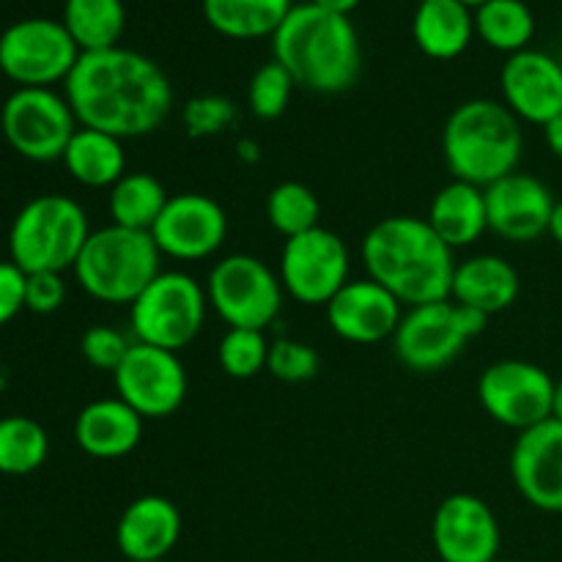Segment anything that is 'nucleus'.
I'll list each match as a JSON object with an SVG mask.
<instances>
[{"mask_svg": "<svg viewBox=\"0 0 562 562\" xmlns=\"http://www.w3.org/2000/svg\"><path fill=\"white\" fill-rule=\"evenodd\" d=\"M519 291L521 280L514 263L494 252H481L456 267L450 300L492 318L494 313L508 311L519 300Z\"/></svg>", "mask_w": 562, "mask_h": 562, "instance_id": "23", "label": "nucleus"}, {"mask_svg": "<svg viewBox=\"0 0 562 562\" xmlns=\"http://www.w3.org/2000/svg\"><path fill=\"white\" fill-rule=\"evenodd\" d=\"M49 437L25 415L0 417V475H31L47 461Z\"/></svg>", "mask_w": 562, "mask_h": 562, "instance_id": "31", "label": "nucleus"}, {"mask_svg": "<svg viewBox=\"0 0 562 562\" xmlns=\"http://www.w3.org/2000/svg\"><path fill=\"white\" fill-rule=\"evenodd\" d=\"M516 492L543 514H562V423L549 417L516 437L510 450Z\"/></svg>", "mask_w": 562, "mask_h": 562, "instance_id": "17", "label": "nucleus"}, {"mask_svg": "<svg viewBox=\"0 0 562 562\" xmlns=\"http://www.w3.org/2000/svg\"><path fill=\"white\" fill-rule=\"evenodd\" d=\"M181 510L162 494L132 499L115 525V547L126 562H157L179 547Z\"/></svg>", "mask_w": 562, "mask_h": 562, "instance_id": "21", "label": "nucleus"}, {"mask_svg": "<svg viewBox=\"0 0 562 562\" xmlns=\"http://www.w3.org/2000/svg\"><path fill=\"white\" fill-rule=\"evenodd\" d=\"M115 393L143 420H165L176 415L187 398V371L176 351L148 344H132L130 355L113 373Z\"/></svg>", "mask_w": 562, "mask_h": 562, "instance_id": "14", "label": "nucleus"}, {"mask_svg": "<svg viewBox=\"0 0 562 562\" xmlns=\"http://www.w3.org/2000/svg\"><path fill=\"white\" fill-rule=\"evenodd\" d=\"M170 195L165 192L162 181L146 170H126L108 195V209L113 225L132 231H148L157 225L159 214L168 206Z\"/></svg>", "mask_w": 562, "mask_h": 562, "instance_id": "28", "label": "nucleus"}, {"mask_svg": "<svg viewBox=\"0 0 562 562\" xmlns=\"http://www.w3.org/2000/svg\"><path fill=\"white\" fill-rule=\"evenodd\" d=\"M543 140H547L549 151L558 159H562V113L543 126Z\"/></svg>", "mask_w": 562, "mask_h": 562, "instance_id": "40", "label": "nucleus"}, {"mask_svg": "<svg viewBox=\"0 0 562 562\" xmlns=\"http://www.w3.org/2000/svg\"><path fill=\"white\" fill-rule=\"evenodd\" d=\"M547 236H552V239L558 241V245L562 247V201L554 203L552 217H549V231H547Z\"/></svg>", "mask_w": 562, "mask_h": 562, "instance_id": "43", "label": "nucleus"}, {"mask_svg": "<svg viewBox=\"0 0 562 562\" xmlns=\"http://www.w3.org/2000/svg\"><path fill=\"white\" fill-rule=\"evenodd\" d=\"M426 217L395 214L379 220L362 236L360 256L368 278L390 291L401 305L450 300L459 261Z\"/></svg>", "mask_w": 562, "mask_h": 562, "instance_id": "2", "label": "nucleus"}, {"mask_svg": "<svg viewBox=\"0 0 562 562\" xmlns=\"http://www.w3.org/2000/svg\"><path fill=\"white\" fill-rule=\"evenodd\" d=\"M66 102L88 130L119 140L146 137L168 121L173 86L157 60L137 49L110 47L82 53L64 82Z\"/></svg>", "mask_w": 562, "mask_h": 562, "instance_id": "1", "label": "nucleus"}, {"mask_svg": "<svg viewBox=\"0 0 562 562\" xmlns=\"http://www.w3.org/2000/svg\"><path fill=\"white\" fill-rule=\"evenodd\" d=\"M475 36L497 53L516 55L530 49L536 14L525 0H486L475 9Z\"/></svg>", "mask_w": 562, "mask_h": 562, "instance_id": "30", "label": "nucleus"}, {"mask_svg": "<svg viewBox=\"0 0 562 562\" xmlns=\"http://www.w3.org/2000/svg\"><path fill=\"white\" fill-rule=\"evenodd\" d=\"M461 3H464V5H470V9L475 11L477 5H483V3H486V0H461Z\"/></svg>", "mask_w": 562, "mask_h": 562, "instance_id": "45", "label": "nucleus"}, {"mask_svg": "<svg viewBox=\"0 0 562 562\" xmlns=\"http://www.w3.org/2000/svg\"><path fill=\"white\" fill-rule=\"evenodd\" d=\"M91 236L88 214L75 198L47 192L16 212L9 231V261L25 274L75 269Z\"/></svg>", "mask_w": 562, "mask_h": 562, "instance_id": "6", "label": "nucleus"}, {"mask_svg": "<svg viewBox=\"0 0 562 562\" xmlns=\"http://www.w3.org/2000/svg\"><path fill=\"white\" fill-rule=\"evenodd\" d=\"M324 307L333 333L357 346L393 340L404 318V305L371 278L349 280Z\"/></svg>", "mask_w": 562, "mask_h": 562, "instance_id": "20", "label": "nucleus"}, {"mask_svg": "<svg viewBox=\"0 0 562 562\" xmlns=\"http://www.w3.org/2000/svg\"><path fill=\"white\" fill-rule=\"evenodd\" d=\"M25 278L14 261H0V327L25 311Z\"/></svg>", "mask_w": 562, "mask_h": 562, "instance_id": "39", "label": "nucleus"}, {"mask_svg": "<svg viewBox=\"0 0 562 562\" xmlns=\"http://www.w3.org/2000/svg\"><path fill=\"white\" fill-rule=\"evenodd\" d=\"M132 344L135 340H130V335L121 333V329L110 327V324H93V327L82 333L80 355L97 371L115 373L121 362H124V357L130 355Z\"/></svg>", "mask_w": 562, "mask_h": 562, "instance_id": "37", "label": "nucleus"}, {"mask_svg": "<svg viewBox=\"0 0 562 562\" xmlns=\"http://www.w3.org/2000/svg\"><path fill=\"white\" fill-rule=\"evenodd\" d=\"M415 3H417V5H420V3H428V0H415Z\"/></svg>", "mask_w": 562, "mask_h": 562, "instance_id": "47", "label": "nucleus"}, {"mask_svg": "<svg viewBox=\"0 0 562 562\" xmlns=\"http://www.w3.org/2000/svg\"><path fill=\"white\" fill-rule=\"evenodd\" d=\"M503 104L527 124L547 126L562 113V64L541 49L508 55L499 71Z\"/></svg>", "mask_w": 562, "mask_h": 562, "instance_id": "19", "label": "nucleus"}, {"mask_svg": "<svg viewBox=\"0 0 562 562\" xmlns=\"http://www.w3.org/2000/svg\"><path fill=\"white\" fill-rule=\"evenodd\" d=\"M488 316L453 300L409 307L393 335V351L404 368L434 373L448 368L472 338L486 329Z\"/></svg>", "mask_w": 562, "mask_h": 562, "instance_id": "8", "label": "nucleus"}, {"mask_svg": "<svg viewBox=\"0 0 562 562\" xmlns=\"http://www.w3.org/2000/svg\"><path fill=\"white\" fill-rule=\"evenodd\" d=\"M554 379L527 360L492 362L477 379V401L494 423L527 431L552 417Z\"/></svg>", "mask_w": 562, "mask_h": 562, "instance_id": "13", "label": "nucleus"}, {"mask_svg": "<svg viewBox=\"0 0 562 562\" xmlns=\"http://www.w3.org/2000/svg\"><path fill=\"white\" fill-rule=\"evenodd\" d=\"M206 285L181 269L159 272L130 305L132 340L179 355L206 324Z\"/></svg>", "mask_w": 562, "mask_h": 562, "instance_id": "7", "label": "nucleus"}, {"mask_svg": "<svg viewBox=\"0 0 562 562\" xmlns=\"http://www.w3.org/2000/svg\"><path fill=\"white\" fill-rule=\"evenodd\" d=\"M267 220L283 239L318 228L322 203L302 181H280L267 195Z\"/></svg>", "mask_w": 562, "mask_h": 562, "instance_id": "32", "label": "nucleus"}, {"mask_svg": "<svg viewBox=\"0 0 562 562\" xmlns=\"http://www.w3.org/2000/svg\"><path fill=\"white\" fill-rule=\"evenodd\" d=\"M66 302V280L60 272H33L25 278V311L49 316Z\"/></svg>", "mask_w": 562, "mask_h": 562, "instance_id": "38", "label": "nucleus"}, {"mask_svg": "<svg viewBox=\"0 0 562 562\" xmlns=\"http://www.w3.org/2000/svg\"><path fill=\"white\" fill-rule=\"evenodd\" d=\"M552 417L562 423V376L554 379V398H552Z\"/></svg>", "mask_w": 562, "mask_h": 562, "instance_id": "44", "label": "nucleus"}, {"mask_svg": "<svg viewBox=\"0 0 562 562\" xmlns=\"http://www.w3.org/2000/svg\"><path fill=\"white\" fill-rule=\"evenodd\" d=\"M294 9V0H203V20L234 42L272 38Z\"/></svg>", "mask_w": 562, "mask_h": 562, "instance_id": "27", "label": "nucleus"}, {"mask_svg": "<svg viewBox=\"0 0 562 562\" xmlns=\"http://www.w3.org/2000/svg\"><path fill=\"white\" fill-rule=\"evenodd\" d=\"M426 220L450 250L475 245L488 231L486 192L483 187L453 179L434 195Z\"/></svg>", "mask_w": 562, "mask_h": 562, "instance_id": "25", "label": "nucleus"}, {"mask_svg": "<svg viewBox=\"0 0 562 562\" xmlns=\"http://www.w3.org/2000/svg\"><path fill=\"white\" fill-rule=\"evenodd\" d=\"M294 88V77L278 60H267L252 71L250 86H247V108L261 121L280 119L289 110Z\"/></svg>", "mask_w": 562, "mask_h": 562, "instance_id": "33", "label": "nucleus"}, {"mask_svg": "<svg viewBox=\"0 0 562 562\" xmlns=\"http://www.w3.org/2000/svg\"><path fill=\"white\" fill-rule=\"evenodd\" d=\"M143 420L126 401L99 398L82 406L75 420V442L91 459H124L140 445Z\"/></svg>", "mask_w": 562, "mask_h": 562, "instance_id": "22", "label": "nucleus"}, {"mask_svg": "<svg viewBox=\"0 0 562 562\" xmlns=\"http://www.w3.org/2000/svg\"><path fill=\"white\" fill-rule=\"evenodd\" d=\"M236 157H239L245 165L261 162V146H258L252 137H241V140L236 143Z\"/></svg>", "mask_w": 562, "mask_h": 562, "instance_id": "41", "label": "nucleus"}, {"mask_svg": "<svg viewBox=\"0 0 562 562\" xmlns=\"http://www.w3.org/2000/svg\"><path fill=\"white\" fill-rule=\"evenodd\" d=\"M157 562H168V560H157Z\"/></svg>", "mask_w": 562, "mask_h": 562, "instance_id": "48", "label": "nucleus"}, {"mask_svg": "<svg viewBox=\"0 0 562 562\" xmlns=\"http://www.w3.org/2000/svg\"><path fill=\"white\" fill-rule=\"evenodd\" d=\"M525 151L521 121L497 99H470L448 115L442 154L450 176L486 190L519 170Z\"/></svg>", "mask_w": 562, "mask_h": 562, "instance_id": "4", "label": "nucleus"}, {"mask_svg": "<svg viewBox=\"0 0 562 562\" xmlns=\"http://www.w3.org/2000/svg\"><path fill=\"white\" fill-rule=\"evenodd\" d=\"M80 130L75 110L53 88H16L0 108L5 143L31 162H58Z\"/></svg>", "mask_w": 562, "mask_h": 562, "instance_id": "11", "label": "nucleus"}, {"mask_svg": "<svg viewBox=\"0 0 562 562\" xmlns=\"http://www.w3.org/2000/svg\"><path fill=\"white\" fill-rule=\"evenodd\" d=\"M434 552L442 562H494L499 558V521L486 499L459 492L439 503L431 521Z\"/></svg>", "mask_w": 562, "mask_h": 562, "instance_id": "16", "label": "nucleus"}, {"mask_svg": "<svg viewBox=\"0 0 562 562\" xmlns=\"http://www.w3.org/2000/svg\"><path fill=\"white\" fill-rule=\"evenodd\" d=\"M311 3L318 5V9H324V11H333V14L351 16V11H355L362 0H311Z\"/></svg>", "mask_w": 562, "mask_h": 562, "instance_id": "42", "label": "nucleus"}, {"mask_svg": "<svg viewBox=\"0 0 562 562\" xmlns=\"http://www.w3.org/2000/svg\"><path fill=\"white\" fill-rule=\"evenodd\" d=\"M412 38L417 49L434 60H453L467 53L475 38V11L461 0H428L412 16Z\"/></svg>", "mask_w": 562, "mask_h": 562, "instance_id": "24", "label": "nucleus"}, {"mask_svg": "<svg viewBox=\"0 0 562 562\" xmlns=\"http://www.w3.org/2000/svg\"><path fill=\"white\" fill-rule=\"evenodd\" d=\"M162 258L190 263L212 258L228 239V214L214 198L203 192L170 195L168 206L151 228Z\"/></svg>", "mask_w": 562, "mask_h": 562, "instance_id": "15", "label": "nucleus"}, {"mask_svg": "<svg viewBox=\"0 0 562 562\" xmlns=\"http://www.w3.org/2000/svg\"><path fill=\"white\" fill-rule=\"evenodd\" d=\"M64 168L88 190H110L126 173L124 140L108 132L80 126L64 151Z\"/></svg>", "mask_w": 562, "mask_h": 562, "instance_id": "26", "label": "nucleus"}, {"mask_svg": "<svg viewBox=\"0 0 562 562\" xmlns=\"http://www.w3.org/2000/svg\"><path fill=\"white\" fill-rule=\"evenodd\" d=\"M80 55L64 22L49 16L16 20L0 33V71L16 88H53L66 82Z\"/></svg>", "mask_w": 562, "mask_h": 562, "instance_id": "10", "label": "nucleus"}, {"mask_svg": "<svg viewBox=\"0 0 562 562\" xmlns=\"http://www.w3.org/2000/svg\"><path fill=\"white\" fill-rule=\"evenodd\" d=\"M217 360L231 379L245 382V379L258 376L261 371H267V335L261 329H228L223 335V340H220Z\"/></svg>", "mask_w": 562, "mask_h": 562, "instance_id": "34", "label": "nucleus"}, {"mask_svg": "<svg viewBox=\"0 0 562 562\" xmlns=\"http://www.w3.org/2000/svg\"><path fill=\"white\" fill-rule=\"evenodd\" d=\"M494 562H521V560H508V558H497Z\"/></svg>", "mask_w": 562, "mask_h": 562, "instance_id": "46", "label": "nucleus"}, {"mask_svg": "<svg viewBox=\"0 0 562 562\" xmlns=\"http://www.w3.org/2000/svg\"><path fill=\"white\" fill-rule=\"evenodd\" d=\"M351 256L346 241L329 228H313L285 239L280 252V283L302 305H327L349 283Z\"/></svg>", "mask_w": 562, "mask_h": 562, "instance_id": "12", "label": "nucleus"}, {"mask_svg": "<svg viewBox=\"0 0 562 562\" xmlns=\"http://www.w3.org/2000/svg\"><path fill=\"white\" fill-rule=\"evenodd\" d=\"M60 22L80 53L119 47L126 31L124 0H64Z\"/></svg>", "mask_w": 562, "mask_h": 562, "instance_id": "29", "label": "nucleus"}, {"mask_svg": "<svg viewBox=\"0 0 562 562\" xmlns=\"http://www.w3.org/2000/svg\"><path fill=\"white\" fill-rule=\"evenodd\" d=\"M283 283L269 263L250 252L220 258L206 280L209 307L228 329H267L283 307Z\"/></svg>", "mask_w": 562, "mask_h": 562, "instance_id": "9", "label": "nucleus"}, {"mask_svg": "<svg viewBox=\"0 0 562 562\" xmlns=\"http://www.w3.org/2000/svg\"><path fill=\"white\" fill-rule=\"evenodd\" d=\"M488 231L510 245H530L547 236L554 195L538 176L514 170L486 190Z\"/></svg>", "mask_w": 562, "mask_h": 562, "instance_id": "18", "label": "nucleus"}, {"mask_svg": "<svg viewBox=\"0 0 562 562\" xmlns=\"http://www.w3.org/2000/svg\"><path fill=\"white\" fill-rule=\"evenodd\" d=\"M272 60L294 77L296 86L322 97H335L360 80V36L351 16L333 14L307 0L294 5L274 31Z\"/></svg>", "mask_w": 562, "mask_h": 562, "instance_id": "3", "label": "nucleus"}, {"mask_svg": "<svg viewBox=\"0 0 562 562\" xmlns=\"http://www.w3.org/2000/svg\"><path fill=\"white\" fill-rule=\"evenodd\" d=\"M236 121V104L223 93H201L181 108L184 132L195 140L217 137L228 132Z\"/></svg>", "mask_w": 562, "mask_h": 562, "instance_id": "36", "label": "nucleus"}, {"mask_svg": "<svg viewBox=\"0 0 562 562\" xmlns=\"http://www.w3.org/2000/svg\"><path fill=\"white\" fill-rule=\"evenodd\" d=\"M71 272L80 289L97 302L132 305L162 272V252L148 231L110 223L91 231Z\"/></svg>", "mask_w": 562, "mask_h": 562, "instance_id": "5", "label": "nucleus"}, {"mask_svg": "<svg viewBox=\"0 0 562 562\" xmlns=\"http://www.w3.org/2000/svg\"><path fill=\"white\" fill-rule=\"evenodd\" d=\"M267 371L278 382L285 384L311 382L322 371V357L311 344H302V340L294 338H278L269 344Z\"/></svg>", "mask_w": 562, "mask_h": 562, "instance_id": "35", "label": "nucleus"}]
</instances>
